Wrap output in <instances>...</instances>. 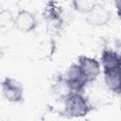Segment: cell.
I'll list each match as a JSON object with an SVG mask.
<instances>
[{"instance_id": "3", "label": "cell", "mask_w": 121, "mask_h": 121, "mask_svg": "<svg viewBox=\"0 0 121 121\" xmlns=\"http://www.w3.org/2000/svg\"><path fill=\"white\" fill-rule=\"evenodd\" d=\"M1 90L4 97L12 103H20L24 100V88L22 84L12 78H5L1 82Z\"/></svg>"}, {"instance_id": "7", "label": "cell", "mask_w": 121, "mask_h": 121, "mask_svg": "<svg viewBox=\"0 0 121 121\" xmlns=\"http://www.w3.org/2000/svg\"><path fill=\"white\" fill-rule=\"evenodd\" d=\"M44 20L48 22V24L52 25L54 27L60 26L62 23V16H61V9L57 4L56 1L50 0L46 7L44 8L43 11Z\"/></svg>"}, {"instance_id": "5", "label": "cell", "mask_w": 121, "mask_h": 121, "mask_svg": "<svg viewBox=\"0 0 121 121\" xmlns=\"http://www.w3.org/2000/svg\"><path fill=\"white\" fill-rule=\"evenodd\" d=\"M13 25L22 33H29L36 29L38 22L33 12L27 9H20L13 20Z\"/></svg>"}, {"instance_id": "8", "label": "cell", "mask_w": 121, "mask_h": 121, "mask_svg": "<svg viewBox=\"0 0 121 121\" xmlns=\"http://www.w3.org/2000/svg\"><path fill=\"white\" fill-rule=\"evenodd\" d=\"M101 64L103 70L120 69V55L112 49H104L101 53Z\"/></svg>"}, {"instance_id": "4", "label": "cell", "mask_w": 121, "mask_h": 121, "mask_svg": "<svg viewBox=\"0 0 121 121\" xmlns=\"http://www.w3.org/2000/svg\"><path fill=\"white\" fill-rule=\"evenodd\" d=\"M64 78L72 92L82 93L88 83L85 75L78 63H73L69 66Z\"/></svg>"}, {"instance_id": "1", "label": "cell", "mask_w": 121, "mask_h": 121, "mask_svg": "<svg viewBox=\"0 0 121 121\" xmlns=\"http://www.w3.org/2000/svg\"><path fill=\"white\" fill-rule=\"evenodd\" d=\"M62 101L63 113L67 117H82L91 110L88 99L81 93L72 92Z\"/></svg>"}, {"instance_id": "6", "label": "cell", "mask_w": 121, "mask_h": 121, "mask_svg": "<svg viewBox=\"0 0 121 121\" xmlns=\"http://www.w3.org/2000/svg\"><path fill=\"white\" fill-rule=\"evenodd\" d=\"M78 64L85 75L88 83L95 81L100 74V63L95 58L81 55L78 59Z\"/></svg>"}, {"instance_id": "12", "label": "cell", "mask_w": 121, "mask_h": 121, "mask_svg": "<svg viewBox=\"0 0 121 121\" xmlns=\"http://www.w3.org/2000/svg\"><path fill=\"white\" fill-rule=\"evenodd\" d=\"M14 16L9 9H2L0 11V27H6L11 23L13 24Z\"/></svg>"}, {"instance_id": "2", "label": "cell", "mask_w": 121, "mask_h": 121, "mask_svg": "<svg viewBox=\"0 0 121 121\" xmlns=\"http://www.w3.org/2000/svg\"><path fill=\"white\" fill-rule=\"evenodd\" d=\"M85 15V21L87 22V24L95 27L104 26L108 25L112 17V11L101 3L96 4Z\"/></svg>"}, {"instance_id": "11", "label": "cell", "mask_w": 121, "mask_h": 121, "mask_svg": "<svg viewBox=\"0 0 121 121\" xmlns=\"http://www.w3.org/2000/svg\"><path fill=\"white\" fill-rule=\"evenodd\" d=\"M98 3H100L99 0H72V6L74 9L82 14L89 12Z\"/></svg>"}, {"instance_id": "10", "label": "cell", "mask_w": 121, "mask_h": 121, "mask_svg": "<svg viewBox=\"0 0 121 121\" xmlns=\"http://www.w3.org/2000/svg\"><path fill=\"white\" fill-rule=\"evenodd\" d=\"M52 92L53 95L63 100L70 93H72L64 76L63 77H58L57 79L54 81L53 86H52Z\"/></svg>"}, {"instance_id": "9", "label": "cell", "mask_w": 121, "mask_h": 121, "mask_svg": "<svg viewBox=\"0 0 121 121\" xmlns=\"http://www.w3.org/2000/svg\"><path fill=\"white\" fill-rule=\"evenodd\" d=\"M104 81L107 88L112 93L120 94V69L103 70Z\"/></svg>"}, {"instance_id": "13", "label": "cell", "mask_w": 121, "mask_h": 121, "mask_svg": "<svg viewBox=\"0 0 121 121\" xmlns=\"http://www.w3.org/2000/svg\"><path fill=\"white\" fill-rule=\"evenodd\" d=\"M0 84H1V82H0Z\"/></svg>"}]
</instances>
